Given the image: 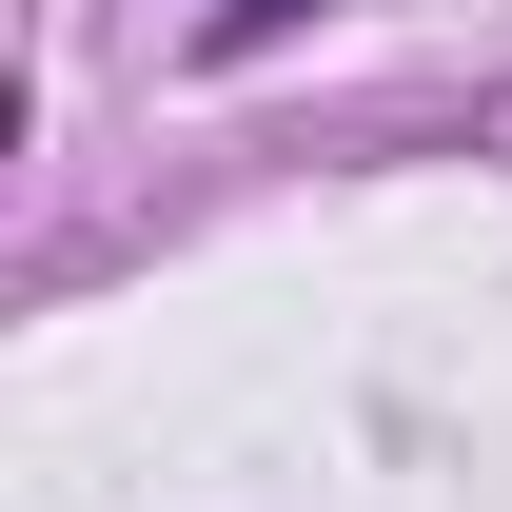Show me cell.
<instances>
[{
	"mask_svg": "<svg viewBox=\"0 0 512 512\" xmlns=\"http://www.w3.org/2000/svg\"><path fill=\"white\" fill-rule=\"evenodd\" d=\"M296 20H335V0H217V20H197V60L237 79V60H276V40H296Z\"/></svg>",
	"mask_w": 512,
	"mask_h": 512,
	"instance_id": "cell-1",
	"label": "cell"
}]
</instances>
